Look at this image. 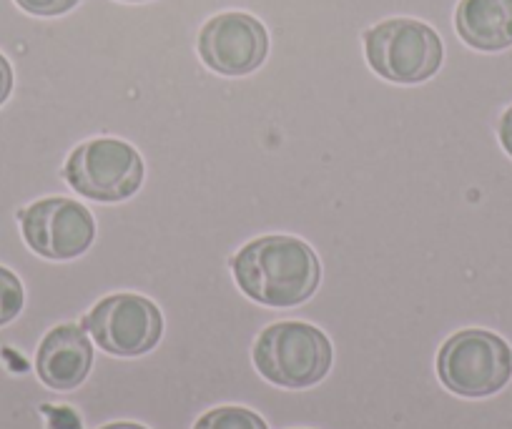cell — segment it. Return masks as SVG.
Here are the masks:
<instances>
[{
    "label": "cell",
    "instance_id": "obj_1",
    "mask_svg": "<svg viewBox=\"0 0 512 429\" xmlns=\"http://www.w3.org/2000/svg\"><path fill=\"white\" fill-rule=\"evenodd\" d=\"M241 292L264 307H299L314 297L322 264L307 241L297 236H259L231 259Z\"/></svg>",
    "mask_w": 512,
    "mask_h": 429
},
{
    "label": "cell",
    "instance_id": "obj_2",
    "mask_svg": "<svg viewBox=\"0 0 512 429\" xmlns=\"http://www.w3.org/2000/svg\"><path fill=\"white\" fill-rule=\"evenodd\" d=\"M332 342L322 329L304 322H279L256 339L254 364L267 382L287 389H307L332 369Z\"/></svg>",
    "mask_w": 512,
    "mask_h": 429
},
{
    "label": "cell",
    "instance_id": "obj_3",
    "mask_svg": "<svg viewBox=\"0 0 512 429\" xmlns=\"http://www.w3.org/2000/svg\"><path fill=\"white\" fill-rule=\"evenodd\" d=\"M364 53L374 73L392 83H422L435 76L445 58L440 36L427 23L392 18L364 33Z\"/></svg>",
    "mask_w": 512,
    "mask_h": 429
},
{
    "label": "cell",
    "instance_id": "obj_4",
    "mask_svg": "<svg viewBox=\"0 0 512 429\" xmlns=\"http://www.w3.org/2000/svg\"><path fill=\"white\" fill-rule=\"evenodd\" d=\"M437 374L460 397H490L512 377V349L497 334L465 329L447 339L437 357Z\"/></svg>",
    "mask_w": 512,
    "mask_h": 429
},
{
    "label": "cell",
    "instance_id": "obj_5",
    "mask_svg": "<svg viewBox=\"0 0 512 429\" xmlns=\"http://www.w3.org/2000/svg\"><path fill=\"white\" fill-rule=\"evenodd\" d=\"M63 176L76 194L91 201H126L144 184V159L118 138H93L81 143L66 161Z\"/></svg>",
    "mask_w": 512,
    "mask_h": 429
},
{
    "label": "cell",
    "instance_id": "obj_6",
    "mask_svg": "<svg viewBox=\"0 0 512 429\" xmlns=\"http://www.w3.org/2000/svg\"><path fill=\"white\" fill-rule=\"evenodd\" d=\"M83 327L103 352L141 357L161 342L164 317L151 299L139 294H113L88 312Z\"/></svg>",
    "mask_w": 512,
    "mask_h": 429
},
{
    "label": "cell",
    "instance_id": "obj_7",
    "mask_svg": "<svg viewBox=\"0 0 512 429\" xmlns=\"http://www.w3.org/2000/svg\"><path fill=\"white\" fill-rule=\"evenodd\" d=\"M21 231L26 244L38 256L68 261L91 249L96 239V221L78 201L53 196L21 211Z\"/></svg>",
    "mask_w": 512,
    "mask_h": 429
},
{
    "label": "cell",
    "instance_id": "obj_8",
    "mask_svg": "<svg viewBox=\"0 0 512 429\" xmlns=\"http://www.w3.org/2000/svg\"><path fill=\"white\" fill-rule=\"evenodd\" d=\"M269 33L249 13H221L199 33V56L221 76H249L267 61Z\"/></svg>",
    "mask_w": 512,
    "mask_h": 429
},
{
    "label": "cell",
    "instance_id": "obj_9",
    "mask_svg": "<svg viewBox=\"0 0 512 429\" xmlns=\"http://www.w3.org/2000/svg\"><path fill=\"white\" fill-rule=\"evenodd\" d=\"M93 367V347L86 332L76 324L51 329L38 347L36 369L46 387L71 392L86 382Z\"/></svg>",
    "mask_w": 512,
    "mask_h": 429
},
{
    "label": "cell",
    "instance_id": "obj_10",
    "mask_svg": "<svg viewBox=\"0 0 512 429\" xmlns=\"http://www.w3.org/2000/svg\"><path fill=\"white\" fill-rule=\"evenodd\" d=\"M455 28L470 48L505 51L512 46V0H460Z\"/></svg>",
    "mask_w": 512,
    "mask_h": 429
},
{
    "label": "cell",
    "instance_id": "obj_11",
    "mask_svg": "<svg viewBox=\"0 0 512 429\" xmlns=\"http://www.w3.org/2000/svg\"><path fill=\"white\" fill-rule=\"evenodd\" d=\"M194 429H269L256 412L244 407H216L206 412Z\"/></svg>",
    "mask_w": 512,
    "mask_h": 429
},
{
    "label": "cell",
    "instance_id": "obj_12",
    "mask_svg": "<svg viewBox=\"0 0 512 429\" xmlns=\"http://www.w3.org/2000/svg\"><path fill=\"white\" fill-rule=\"evenodd\" d=\"M23 304H26V292L21 279L11 269L0 266V327L11 324L23 312Z\"/></svg>",
    "mask_w": 512,
    "mask_h": 429
},
{
    "label": "cell",
    "instance_id": "obj_13",
    "mask_svg": "<svg viewBox=\"0 0 512 429\" xmlns=\"http://www.w3.org/2000/svg\"><path fill=\"white\" fill-rule=\"evenodd\" d=\"M16 3L23 8V11L31 13V16L51 18V16H63V13L73 11L81 0H16Z\"/></svg>",
    "mask_w": 512,
    "mask_h": 429
},
{
    "label": "cell",
    "instance_id": "obj_14",
    "mask_svg": "<svg viewBox=\"0 0 512 429\" xmlns=\"http://www.w3.org/2000/svg\"><path fill=\"white\" fill-rule=\"evenodd\" d=\"M13 91V68L8 63V58L0 53V106L11 98Z\"/></svg>",
    "mask_w": 512,
    "mask_h": 429
},
{
    "label": "cell",
    "instance_id": "obj_15",
    "mask_svg": "<svg viewBox=\"0 0 512 429\" xmlns=\"http://www.w3.org/2000/svg\"><path fill=\"white\" fill-rule=\"evenodd\" d=\"M500 143L502 149L512 156V106L500 118Z\"/></svg>",
    "mask_w": 512,
    "mask_h": 429
},
{
    "label": "cell",
    "instance_id": "obj_16",
    "mask_svg": "<svg viewBox=\"0 0 512 429\" xmlns=\"http://www.w3.org/2000/svg\"><path fill=\"white\" fill-rule=\"evenodd\" d=\"M101 429H146L141 427V424H134V422H113V424H106V427Z\"/></svg>",
    "mask_w": 512,
    "mask_h": 429
},
{
    "label": "cell",
    "instance_id": "obj_17",
    "mask_svg": "<svg viewBox=\"0 0 512 429\" xmlns=\"http://www.w3.org/2000/svg\"><path fill=\"white\" fill-rule=\"evenodd\" d=\"M126 3H144V0H126Z\"/></svg>",
    "mask_w": 512,
    "mask_h": 429
}]
</instances>
